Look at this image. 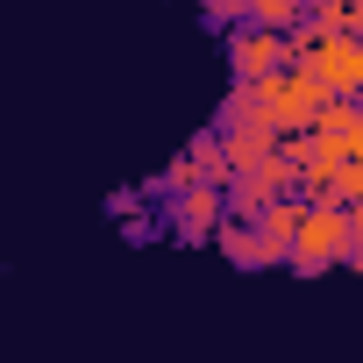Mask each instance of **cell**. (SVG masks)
<instances>
[{"label":"cell","instance_id":"obj_9","mask_svg":"<svg viewBox=\"0 0 363 363\" xmlns=\"http://www.w3.org/2000/svg\"><path fill=\"white\" fill-rule=\"evenodd\" d=\"M207 8H214V15H250L257 0H207Z\"/></svg>","mask_w":363,"mask_h":363},{"label":"cell","instance_id":"obj_6","mask_svg":"<svg viewBox=\"0 0 363 363\" xmlns=\"http://www.w3.org/2000/svg\"><path fill=\"white\" fill-rule=\"evenodd\" d=\"M221 250H228L235 264H250V271H257V264H278V257H285L278 242H264V235H242V228H221Z\"/></svg>","mask_w":363,"mask_h":363},{"label":"cell","instance_id":"obj_8","mask_svg":"<svg viewBox=\"0 0 363 363\" xmlns=\"http://www.w3.org/2000/svg\"><path fill=\"white\" fill-rule=\"evenodd\" d=\"M250 22H257V29H271V36H299V0H257Z\"/></svg>","mask_w":363,"mask_h":363},{"label":"cell","instance_id":"obj_3","mask_svg":"<svg viewBox=\"0 0 363 363\" xmlns=\"http://www.w3.org/2000/svg\"><path fill=\"white\" fill-rule=\"evenodd\" d=\"M306 57V72L328 86V93H363V43L356 36H320V29H299L292 43Z\"/></svg>","mask_w":363,"mask_h":363},{"label":"cell","instance_id":"obj_1","mask_svg":"<svg viewBox=\"0 0 363 363\" xmlns=\"http://www.w3.org/2000/svg\"><path fill=\"white\" fill-rule=\"evenodd\" d=\"M250 100H257V114L285 135V128H299V121H320L328 114V86L313 79V72H278V79H257V86H242Z\"/></svg>","mask_w":363,"mask_h":363},{"label":"cell","instance_id":"obj_4","mask_svg":"<svg viewBox=\"0 0 363 363\" xmlns=\"http://www.w3.org/2000/svg\"><path fill=\"white\" fill-rule=\"evenodd\" d=\"M228 65H235V79H242V86H257V79H278V72L292 65V43H285V36H271V29H250V36H235Z\"/></svg>","mask_w":363,"mask_h":363},{"label":"cell","instance_id":"obj_7","mask_svg":"<svg viewBox=\"0 0 363 363\" xmlns=\"http://www.w3.org/2000/svg\"><path fill=\"white\" fill-rule=\"evenodd\" d=\"M214 214H221V193H186L178 200V228L186 235H214Z\"/></svg>","mask_w":363,"mask_h":363},{"label":"cell","instance_id":"obj_2","mask_svg":"<svg viewBox=\"0 0 363 363\" xmlns=\"http://www.w3.org/2000/svg\"><path fill=\"white\" fill-rule=\"evenodd\" d=\"M356 250V214H342V200H313L306 207V228H299V242H292V271H328V264H342Z\"/></svg>","mask_w":363,"mask_h":363},{"label":"cell","instance_id":"obj_5","mask_svg":"<svg viewBox=\"0 0 363 363\" xmlns=\"http://www.w3.org/2000/svg\"><path fill=\"white\" fill-rule=\"evenodd\" d=\"M299 228H306V207H299V200H264V207H257V235H264V242H278L285 257H292Z\"/></svg>","mask_w":363,"mask_h":363}]
</instances>
